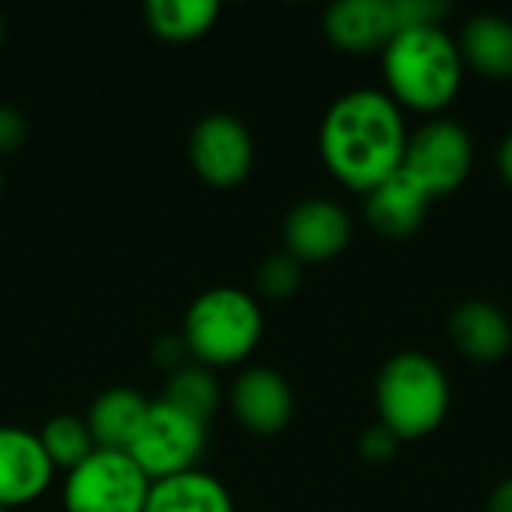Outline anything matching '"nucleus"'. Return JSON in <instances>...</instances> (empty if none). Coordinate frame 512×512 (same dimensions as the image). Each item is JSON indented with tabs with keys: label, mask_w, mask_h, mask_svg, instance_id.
Listing matches in <instances>:
<instances>
[{
	"label": "nucleus",
	"mask_w": 512,
	"mask_h": 512,
	"mask_svg": "<svg viewBox=\"0 0 512 512\" xmlns=\"http://www.w3.org/2000/svg\"><path fill=\"white\" fill-rule=\"evenodd\" d=\"M408 129L387 90L357 87L324 114L318 147L330 174L354 192H372L402 168Z\"/></svg>",
	"instance_id": "obj_1"
},
{
	"label": "nucleus",
	"mask_w": 512,
	"mask_h": 512,
	"mask_svg": "<svg viewBox=\"0 0 512 512\" xmlns=\"http://www.w3.org/2000/svg\"><path fill=\"white\" fill-rule=\"evenodd\" d=\"M381 66L393 102L429 114L447 108L459 96L465 75L459 45L444 27L396 33L381 51Z\"/></svg>",
	"instance_id": "obj_2"
},
{
	"label": "nucleus",
	"mask_w": 512,
	"mask_h": 512,
	"mask_svg": "<svg viewBox=\"0 0 512 512\" xmlns=\"http://www.w3.org/2000/svg\"><path fill=\"white\" fill-rule=\"evenodd\" d=\"M378 423L399 441L432 435L450 414V378L444 366L423 351L393 354L375 381Z\"/></svg>",
	"instance_id": "obj_3"
},
{
	"label": "nucleus",
	"mask_w": 512,
	"mask_h": 512,
	"mask_svg": "<svg viewBox=\"0 0 512 512\" xmlns=\"http://www.w3.org/2000/svg\"><path fill=\"white\" fill-rule=\"evenodd\" d=\"M264 336V315L252 294L234 285H216L201 291L186 315L180 339L195 363L234 366L246 360Z\"/></svg>",
	"instance_id": "obj_4"
},
{
	"label": "nucleus",
	"mask_w": 512,
	"mask_h": 512,
	"mask_svg": "<svg viewBox=\"0 0 512 512\" xmlns=\"http://www.w3.org/2000/svg\"><path fill=\"white\" fill-rule=\"evenodd\" d=\"M150 477L129 453L96 450L63 480L66 512H144Z\"/></svg>",
	"instance_id": "obj_5"
},
{
	"label": "nucleus",
	"mask_w": 512,
	"mask_h": 512,
	"mask_svg": "<svg viewBox=\"0 0 512 512\" xmlns=\"http://www.w3.org/2000/svg\"><path fill=\"white\" fill-rule=\"evenodd\" d=\"M471 168L474 138L462 123L438 117L408 135L402 171L417 180L432 201L459 192L471 177Z\"/></svg>",
	"instance_id": "obj_6"
},
{
	"label": "nucleus",
	"mask_w": 512,
	"mask_h": 512,
	"mask_svg": "<svg viewBox=\"0 0 512 512\" xmlns=\"http://www.w3.org/2000/svg\"><path fill=\"white\" fill-rule=\"evenodd\" d=\"M207 447V423L183 414L165 399L150 402L147 420L135 435L129 456L150 480H165L183 471H195Z\"/></svg>",
	"instance_id": "obj_7"
},
{
	"label": "nucleus",
	"mask_w": 512,
	"mask_h": 512,
	"mask_svg": "<svg viewBox=\"0 0 512 512\" xmlns=\"http://www.w3.org/2000/svg\"><path fill=\"white\" fill-rule=\"evenodd\" d=\"M189 162L210 186H237L249 177L255 162L249 126L228 111L204 114L189 132Z\"/></svg>",
	"instance_id": "obj_8"
},
{
	"label": "nucleus",
	"mask_w": 512,
	"mask_h": 512,
	"mask_svg": "<svg viewBox=\"0 0 512 512\" xmlns=\"http://www.w3.org/2000/svg\"><path fill=\"white\" fill-rule=\"evenodd\" d=\"M282 237L285 252L300 264H321L351 243V216L330 198H306L288 210Z\"/></svg>",
	"instance_id": "obj_9"
},
{
	"label": "nucleus",
	"mask_w": 512,
	"mask_h": 512,
	"mask_svg": "<svg viewBox=\"0 0 512 512\" xmlns=\"http://www.w3.org/2000/svg\"><path fill=\"white\" fill-rule=\"evenodd\" d=\"M231 411L252 435H279L294 417V393L282 372L249 366L231 384Z\"/></svg>",
	"instance_id": "obj_10"
},
{
	"label": "nucleus",
	"mask_w": 512,
	"mask_h": 512,
	"mask_svg": "<svg viewBox=\"0 0 512 512\" xmlns=\"http://www.w3.org/2000/svg\"><path fill=\"white\" fill-rule=\"evenodd\" d=\"M54 477V465L36 432L0 426V507L12 510L36 501Z\"/></svg>",
	"instance_id": "obj_11"
},
{
	"label": "nucleus",
	"mask_w": 512,
	"mask_h": 512,
	"mask_svg": "<svg viewBox=\"0 0 512 512\" xmlns=\"http://www.w3.org/2000/svg\"><path fill=\"white\" fill-rule=\"evenodd\" d=\"M324 33L348 54L384 51L396 36L393 0H336L324 12Z\"/></svg>",
	"instance_id": "obj_12"
},
{
	"label": "nucleus",
	"mask_w": 512,
	"mask_h": 512,
	"mask_svg": "<svg viewBox=\"0 0 512 512\" xmlns=\"http://www.w3.org/2000/svg\"><path fill=\"white\" fill-rule=\"evenodd\" d=\"M429 207H432V198L402 168L384 183H378L372 192H366V201H363L366 222L381 237H390V240H405L417 234L426 222Z\"/></svg>",
	"instance_id": "obj_13"
},
{
	"label": "nucleus",
	"mask_w": 512,
	"mask_h": 512,
	"mask_svg": "<svg viewBox=\"0 0 512 512\" xmlns=\"http://www.w3.org/2000/svg\"><path fill=\"white\" fill-rule=\"evenodd\" d=\"M450 339L474 363H498L510 354L512 324L501 306L489 300H465L450 315Z\"/></svg>",
	"instance_id": "obj_14"
},
{
	"label": "nucleus",
	"mask_w": 512,
	"mask_h": 512,
	"mask_svg": "<svg viewBox=\"0 0 512 512\" xmlns=\"http://www.w3.org/2000/svg\"><path fill=\"white\" fill-rule=\"evenodd\" d=\"M150 411V399L132 387H108L87 408V429L96 441V450L129 453L135 435L141 432Z\"/></svg>",
	"instance_id": "obj_15"
},
{
	"label": "nucleus",
	"mask_w": 512,
	"mask_h": 512,
	"mask_svg": "<svg viewBox=\"0 0 512 512\" xmlns=\"http://www.w3.org/2000/svg\"><path fill=\"white\" fill-rule=\"evenodd\" d=\"M459 54L474 72L486 78H512V21L498 12L468 18L459 33Z\"/></svg>",
	"instance_id": "obj_16"
},
{
	"label": "nucleus",
	"mask_w": 512,
	"mask_h": 512,
	"mask_svg": "<svg viewBox=\"0 0 512 512\" xmlns=\"http://www.w3.org/2000/svg\"><path fill=\"white\" fill-rule=\"evenodd\" d=\"M144 512H234V501L219 477L195 468L153 480Z\"/></svg>",
	"instance_id": "obj_17"
},
{
	"label": "nucleus",
	"mask_w": 512,
	"mask_h": 512,
	"mask_svg": "<svg viewBox=\"0 0 512 512\" xmlns=\"http://www.w3.org/2000/svg\"><path fill=\"white\" fill-rule=\"evenodd\" d=\"M147 27L171 42L198 39L219 18L216 0H150L144 3Z\"/></svg>",
	"instance_id": "obj_18"
},
{
	"label": "nucleus",
	"mask_w": 512,
	"mask_h": 512,
	"mask_svg": "<svg viewBox=\"0 0 512 512\" xmlns=\"http://www.w3.org/2000/svg\"><path fill=\"white\" fill-rule=\"evenodd\" d=\"M162 399L174 408H180L183 414L201 420V423H210V417L216 414L219 408V381L213 375L210 366L204 363H180L168 384H165V393Z\"/></svg>",
	"instance_id": "obj_19"
},
{
	"label": "nucleus",
	"mask_w": 512,
	"mask_h": 512,
	"mask_svg": "<svg viewBox=\"0 0 512 512\" xmlns=\"http://www.w3.org/2000/svg\"><path fill=\"white\" fill-rule=\"evenodd\" d=\"M42 450L48 453L54 468H78L84 459H90L96 453V441L84 423V417H72V414H57L51 417L39 432Z\"/></svg>",
	"instance_id": "obj_20"
},
{
	"label": "nucleus",
	"mask_w": 512,
	"mask_h": 512,
	"mask_svg": "<svg viewBox=\"0 0 512 512\" xmlns=\"http://www.w3.org/2000/svg\"><path fill=\"white\" fill-rule=\"evenodd\" d=\"M300 282H303V264H300L294 255H288V252L270 255V258L261 264V270H258V288H261V294L270 297V300H285V297H291V294L300 288Z\"/></svg>",
	"instance_id": "obj_21"
},
{
	"label": "nucleus",
	"mask_w": 512,
	"mask_h": 512,
	"mask_svg": "<svg viewBox=\"0 0 512 512\" xmlns=\"http://www.w3.org/2000/svg\"><path fill=\"white\" fill-rule=\"evenodd\" d=\"M447 15H450L447 0H393L396 33L417 30V27H441Z\"/></svg>",
	"instance_id": "obj_22"
},
{
	"label": "nucleus",
	"mask_w": 512,
	"mask_h": 512,
	"mask_svg": "<svg viewBox=\"0 0 512 512\" xmlns=\"http://www.w3.org/2000/svg\"><path fill=\"white\" fill-rule=\"evenodd\" d=\"M399 444H402V441H399L384 423H375V426H369V429L360 435V456H363L366 462H372V465H384V462H390V459L396 456Z\"/></svg>",
	"instance_id": "obj_23"
},
{
	"label": "nucleus",
	"mask_w": 512,
	"mask_h": 512,
	"mask_svg": "<svg viewBox=\"0 0 512 512\" xmlns=\"http://www.w3.org/2000/svg\"><path fill=\"white\" fill-rule=\"evenodd\" d=\"M24 141H27V117L12 105H0V156L15 153Z\"/></svg>",
	"instance_id": "obj_24"
},
{
	"label": "nucleus",
	"mask_w": 512,
	"mask_h": 512,
	"mask_svg": "<svg viewBox=\"0 0 512 512\" xmlns=\"http://www.w3.org/2000/svg\"><path fill=\"white\" fill-rule=\"evenodd\" d=\"M486 512H512V474L492 489Z\"/></svg>",
	"instance_id": "obj_25"
},
{
	"label": "nucleus",
	"mask_w": 512,
	"mask_h": 512,
	"mask_svg": "<svg viewBox=\"0 0 512 512\" xmlns=\"http://www.w3.org/2000/svg\"><path fill=\"white\" fill-rule=\"evenodd\" d=\"M498 168H501V177L504 183L512 189V132L501 141V150H498Z\"/></svg>",
	"instance_id": "obj_26"
},
{
	"label": "nucleus",
	"mask_w": 512,
	"mask_h": 512,
	"mask_svg": "<svg viewBox=\"0 0 512 512\" xmlns=\"http://www.w3.org/2000/svg\"><path fill=\"white\" fill-rule=\"evenodd\" d=\"M6 39V18H3V12H0V42Z\"/></svg>",
	"instance_id": "obj_27"
},
{
	"label": "nucleus",
	"mask_w": 512,
	"mask_h": 512,
	"mask_svg": "<svg viewBox=\"0 0 512 512\" xmlns=\"http://www.w3.org/2000/svg\"><path fill=\"white\" fill-rule=\"evenodd\" d=\"M0 195H3V171H0Z\"/></svg>",
	"instance_id": "obj_28"
},
{
	"label": "nucleus",
	"mask_w": 512,
	"mask_h": 512,
	"mask_svg": "<svg viewBox=\"0 0 512 512\" xmlns=\"http://www.w3.org/2000/svg\"><path fill=\"white\" fill-rule=\"evenodd\" d=\"M0 512H9V510H3V507H0Z\"/></svg>",
	"instance_id": "obj_29"
}]
</instances>
